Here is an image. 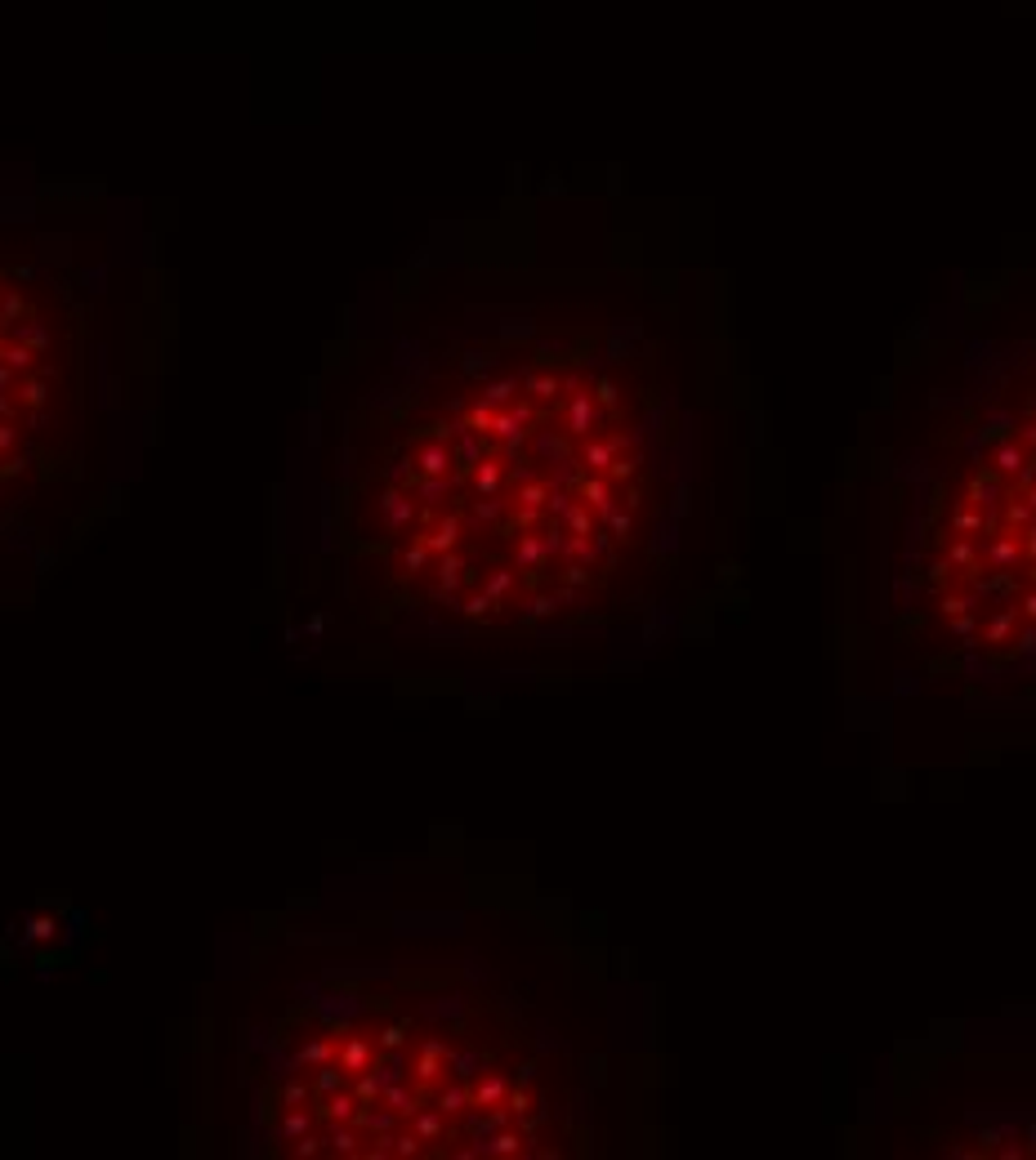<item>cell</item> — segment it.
<instances>
[{
    "instance_id": "cell-1",
    "label": "cell",
    "mask_w": 1036,
    "mask_h": 1160,
    "mask_svg": "<svg viewBox=\"0 0 1036 1160\" xmlns=\"http://www.w3.org/2000/svg\"><path fill=\"white\" fill-rule=\"evenodd\" d=\"M81 321L63 286L0 255V509L76 465Z\"/></svg>"
}]
</instances>
